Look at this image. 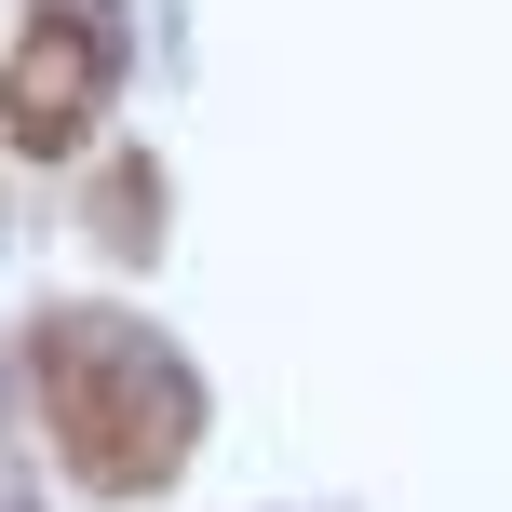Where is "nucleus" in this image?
<instances>
[{
	"mask_svg": "<svg viewBox=\"0 0 512 512\" xmlns=\"http://www.w3.org/2000/svg\"><path fill=\"white\" fill-rule=\"evenodd\" d=\"M27 391H41L54 459H68L81 486H108V499L176 486V459L203 445V364L162 324H135V310H41Z\"/></svg>",
	"mask_w": 512,
	"mask_h": 512,
	"instance_id": "1",
	"label": "nucleus"
},
{
	"mask_svg": "<svg viewBox=\"0 0 512 512\" xmlns=\"http://www.w3.org/2000/svg\"><path fill=\"white\" fill-rule=\"evenodd\" d=\"M122 95V0H27L14 54H0V149L68 162Z\"/></svg>",
	"mask_w": 512,
	"mask_h": 512,
	"instance_id": "2",
	"label": "nucleus"
},
{
	"mask_svg": "<svg viewBox=\"0 0 512 512\" xmlns=\"http://www.w3.org/2000/svg\"><path fill=\"white\" fill-rule=\"evenodd\" d=\"M149 216H162V176H149V162L122 149V176H108V243L135 256V243H149Z\"/></svg>",
	"mask_w": 512,
	"mask_h": 512,
	"instance_id": "3",
	"label": "nucleus"
},
{
	"mask_svg": "<svg viewBox=\"0 0 512 512\" xmlns=\"http://www.w3.org/2000/svg\"><path fill=\"white\" fill-rule=\"evenodd\" d=\"M0 512H41V499H27V486H14V472H0Z\"/></svg>",
	"mask_w": 512,
	"mask_h": 512,
	"instance_id": "4",
	"label": "nucleus"
}]
</instances>
